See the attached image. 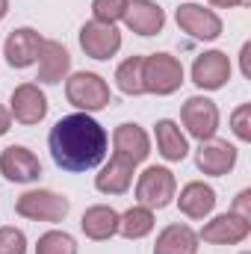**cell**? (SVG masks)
<instances>
[{"instance_id": "7402d4cb", "label": "cell", "mask_w": 251, "mask_h": 254, "mask_svg": "<svg viewBox=\"0 0 251 254\" xmlns=\"http://www.w3.org/2000/svg\"><path fill=\"white\" fill-rule=\"evenodd\" d=\"M157 148H160V154H163L166 160H172V163L184 160L189 154L187 136L181 133V127L175 125V122H169V119L157 122Z\"/></svg>"}, {"instance_id": "f546056e", "label": "cell", "mask_w": 251, "mask_h": 254, "mask_svg": "<svg viewBox=\"0 0 251 254\" xmlns=\"http://www.w3.org/2000/svg\"><path fill=\"white\" fill-rule=\"evenodd\" d=\"M9 122H12V116H9V113H6V110L0 107V136H3L6 130H9Z\"/></svg>"}, {"instance_id": "52a82bcc", "label": "cell", "mask_w": 251, "mask_h": 254, "mask_svg": "<svg viewBox=\"0 0 251 254\" xmlns=\"http://www.w3.org/2000/svg\"><path fill=\"white\" fill-rule=\"evenodd\" d=\"M181 119H184V125H187L189 133L204 142V139H213V133L219 127V110H216V104L210 98L195 95V98H189L187 104H184Z\"/></svg>"}, {"instance_id": "e0dca14e", "label": "cell", "mask_w": 251, "mask_h": 254, "mask_svg": "<svg viewBox=\"0 0 251 254\" xmlns=\"http://www.w3.org/2000/svg\"><path fill=\"white\" fill-rule=\"evenodd\" d=\"M71 68V57L60 42H42L39 48V80L42 83H60Z\"/></svg>"}, {"instance_id": "83f0119b", "label": "cell", "mask_w": 251, "mask_h": 254, "mask_svg": "<svg viewBox=\"0 0 251 254\" xmlns=\"http://www.w3.org/2000/svg\"><path fill=\"white\" fill-rule=\"evenodd\" d=\"M231 125H234V133H237L243 142H251V104H243V107L234 113Z\"/></svg>"}, {"instance_id": "ba28073f", "label": "cell", "mask_w": 251, "mask_h": 254, "mask_svg": "<svg viewBox=\"0 0 251 254\" xmlns=\"http://www.w3.org/2000/svg\"><path fill=\"white\" fill-rule=\"evenodd\" d=\"M0 172L6 181H15V184H30L42 175V163L39 157L24 148V145H9L3 154H0Z\"/></svg>"}, {"instance_id": "5bb4252c", "label": "cell", "mask_w": 251, "mask_h": 254, "mask_svg": "<svg viewBox=\"0 0 251 254\" xmlns=\"http://www.w3.org/2000/svg\"><path fill=\"white\" fill-rule=\"evenodd\" d=\"M125 24L139 36H154L166 24V12L154 0H133L125 9Z\"/></svg>"}, {"instance_id": "3957f363", "label": "cell", "mask_w": 251, "mask_h": 254, "mask_svg": "<svg viewBox=\"0 0 251 254\" xmlns=\"http://www.w3.org/2000/svg\"><path fill=\"white\" fill-rule=\"evenodd\" d=\"M15 210L24 216V219H33V222H63L71 210L68 198L57 195V192L48 190H33L24 192L15 204Z\"/></svg>"}, {"instance_id": "4316f807", "label": "cell", "mask_w": 251, "mask_h": 254, "mask_svg": "<svg viewBox=\"0 0 251 254\" xmlns=\"http://www.w3.org/2000/svg\"><path fill=\"white\" fill-rule=\"evenodd\" d=\"M0 254H27V237L18 228H0Z\"/></svg>"}, {"instance_id": "5b68a950", "label": "cell", "mask_w": 251, "mask_h": 254, "mask_svg": "<svg viewBox=\"0 0 251 254\" xmlns=\"http://www.w3.org/2000/svg\"><path fill=\"white\" fill-rule=\"evenodd\" d=\"M175 190H178L175 175H172L169 169L151 166V169L142 172V178H139V184H136V198H139V204L148 207V210H163V207L172 204Z\"/></svg>"}, {"instance_id": "f1b7e54d", "label": "cell", "mask_w": 251, "mask_h": 254, "mask_svg": "<svg viewBox=\"0 0 251 254\" xmlns=\"http://www.w3.org/2000/svg\"><path fill=\"white\" fill-rule=\"evenodd\" d=\"M234 213H237V216H243V219H249V222H251V192H249V190L237 195V201H234Z\"/></svg>"}, {"instance_id": "44dd1931", "label": "cell", "mask_w": 251, "mask_h": 254, "mask_svg": "<svg viewBox=\"0 0 251 254\" xmlns=\"http://www.w3.org/2000/svg\"><path fill=\"white\" fill-rule=\"evenodd\" d=\"M178 204H181V213H187L189 219H204L216 207V192L207 184H189L184 187Z\"/></svg>"}, {"instance_id": "4fadbf2b", "label": "cell", "mask_w": 251, "mask_h": 254, "mask_svg": "<svg viewBox=\"0 0 251 254\" xmlns=\"http://www.w3.org/2000/svg\"><path fill=\"white\" fill-rule=\"evenodd\" d=\"M12 116L21 125H39L48 116V98L39 86L24 83L12 92Z\"/></svg>"}, {"instance_id": "603a6c76", "label": "cell", "mask_w": 251, "mask_h": 254, "mask_svg": "<svg viewBox=\"0 0 251 254\" xmlns=\"http://www.w3.org/2000/svg\"><path fill=\"white\" fill-rule=\"evenodd\" d=\"M154 231V213L148 207H130L125 216H119V234L127 240H142Z\"/></svg>"}, {"instance_id": "6da1fadb", "label": "cell", "mask_w": 251, "mask_h": 254, "mask_svg": "<svg viewBox=\"0 0 251 254\" xmlns=\"http://www.w3.org/2000/svg\"><path fill=\"white\" fill-rule=\"evenodd\" d=\"M51 157L65 172H89L104 163L107 157V130L89 119L86 113H74L60 119L51 136Z\"/></svg>"}, {"instance_id": "30bf717a", "label": "cell", "mask_w": 251, "mask_h": 254, "mask_svg": "<svg viewBox=\"0 0 251 254\" xmlns=\"http://www.w3.org/2000/svg\"><path fill=\"white\" fill-rule=\"evenodd\" d=\"M231 80V60L222 51H207L192 65V83L201 89H222Z\"/></svg>"}, {"instance_id": "9c48e42d", "label": "cell", "mask_w": 251, "mask_h": 254, "mask_svg": "<svg viewBox=\"0 0 251 254\" xmlns=\"http://www.w3.org/2000/svg\"><path fill=\"white\" fill-rule=\"evenodd\" d=\"M178 27L189 33L192 39H201V42H213L219 33H222V21L216 12L204 9V6H195V3H184L178 9Z\"/></svg>"}, {"instance_id": "7a4b0ae2", "label": "cell", "mask_w": 251, "mask_h": 254, "mask_svg": "<svg viewBox=\"0 0 251 254\" xmlns=\"http://www.w3.org/2000/svg\"><path fill=\"white\" fill-rule=\"evenodd\" d=\"M142 83H145V92H151V95H172L184 83V65L178 63L172 54L145 57Z\"/></svg>"}, {"instance_id": "277c9868", "label": "cell", "mask_w": 251, "mask_h": 254, "mask_svg": "<svg viewBox=\"0 0 251 254\" xmlns=\"http://www.w3.org/2000/svg\"><path fill=\"white\" fill-rule=\"evenodd\" d=\"M65 95L68 101L77 107V110H86V113H95V110H104L113 98H110V86L98 77V74H89V71H80L68 80L65 86Z\"/></svg>"}, {"instance_id": "484cf974", "label": "cell", "mask_w": 251, "mask_h": 254, "mask_svg": "<svg viewBox=\"0 0 251 254\" xmlns=\"http://www.w3.org/2000/svg\"><path fill=\"white\" fill-rule=\"evenodd\" d=\"M127 0H95L92 3V12H95V21L101 24H116L119 18H125Z\"/></svg>"}, {"instance_id": "d6986e66", "label": "cell", "mask_w": 251, "mask_h": 254, "mask_svg": "<svg viewBox=\"0 0 251 254\" xmlns=\"http://www.w3.org/2000/svg\"><path fill=\"white\" fill-rule=\"evenodd\" d=\"M198 252V234L189 225H169L160 237L154 254H195Z\"/></svg>"}, {"instance_id": "8fae6325", "label": "cell", "mask_w": 251, "mask_h": 254, "mask_svg": "<svg viewBox=\"0 0 251 254\" xmlns=\"http://www.w3.org/2000/svg\"><path fill=\"white\" fill-rule=\"evenodd\" d=\"M251 231V222L237 216V213H225V216H216L213 222L204 225V231L198 234L204 243H213V246H234V243H243Z\"/></svg>"}, {"instance_id": "4dcf8cb0", "label": "cell", "mask_w": 251, "mask_h": 254, "mask_svg": "<svg viewBox=\"0 0 251 254\" xmlns=\"http://www.w3.org/2000/svg\"><path fill=\"white\" fill-rule=\"evenodd\" d=\"M249 57H251V45H246V48H243V74H246V77L251 74V68H249Z\"/></svg>"}, {"instance_id": "cb8c5ba5", "label": "cell", "mask_w": 251, "mask_h": 254, "mask_svg": "<svg viewBox=\"0 0 251 254\" xmlns=\"http://www.w3.org/2000/svg\"><path fill=\"white\" fill-rule=\"evenodd\" d=\"M142 65H145V57H130L127 63L119 65L116 80H119V89H122L125 95H142V92H145V83H142Z\"/></svg>"}, {"instance_id": "8992f818", "label": "cell", "mask_w": 251, "mask_h": 254, "mask_svg": "<svg viewBox=\"0 0 251 254\" xmlns=\"http://www.w3.org/2000/svg\"><path fill=\"white\" fill-rule=\"evenodd\" d=\"M80 48L86 51V57L92 60H110L119 48H122V33L113 24H101V21H89L80 30Z\"/></svg>"}, {"instance_id": "d4e9b609", "label": "cell", "mask_w": 251, "mask_h": 254, "mask_svg": "<svg viewBox=\"0 0 251 254\" xmlns=\"http://www.w3.org/2000/svg\"><path fill=\"white\" fill-rule=\"evenodd\" d=\"M36 254H77V243L63 231H51L39 240Z\"/></svg>"}, {"instance_id": "ac0fdd59", "label": "cell", "mask_w": 251, "mask_h": 254, "mask_svg": "<svg viewBox=\"0 0 251 254\" xmlns=\"http://www.w3.org/2000/svg\"><path fill=\"white\" fill-rule=\"evenodd\" d=\"M116 154H122L133 163H142L148 154H151V142H148V133L139 125H119L116 127Z\"/></svg>"}, {"instance_id": "7c38bea8", "label": "cell", "mask_w": 251, "mask_h": 254, "mask_svg": "<svg viewBox=\"0 0 251 254\" xmlns=\"http://www.w3.org/2000/svg\"><path fill=\"white\" fill-rule=\"evenodd\" d=\"M195 163L204 175H228L237 163V148L228 145L225 139H204L198 145V154H195Z\"/></svg>"}, {"instance_id": "9a60e30c", "label": "cell", "mask_w": 251, "mask_h": 254, "mask_svg": "<svg viewBox=\"0 0 251 254\" xmlns=\"http://www.w3.org/2000/svg\"><path fill=\"white\" fill-rule=\"evenodd\" d=\"M39 48H42V36L30 27L12 30V36L6 39V63L12 68H27L39 60Z\"/></svg>"}, {"instance_id": "1f68e13d", "label": "cell", "mask_w": 251, "mask_h": 254, "mask_svg": "<svg viewBox=\"0 0 251 254\" xmlns=\"http://www.w3.org/2000/svg\"><path fill=\"white\" fill-rule=\"evenodd\" d=\"M213 6H225V9H231V6H240V3H246V0H210Z\"/></svg>"}, {"instance_id": "2e32d148", "label": "cell", "mask_w": 251, "mask_h": 254, "mask_svg": "<svg viewBox=\"0 0 251 254\" xmlns=\"http://www.w3.org/2000/svg\"><path fill=\"white\" fill-rule=\"evenodd\" d=\"M133 169H136L133 160H127L122 154H113L110 163H107V166L101 169V175L95 178V187L101 192H110V195H122V192H127L130 181H133Z\"/></svg>"}, {"instance_id": "ffe728a7", "label": "cell", "mask_w": 251, "mask_h": 254, "mask_svg": "<svg viewBox=\"0 0 251 254\" xmlns=\"http://www.w3.org/2000/svg\"><path fill=\"white\" fill-rule=\"evenodd\" d=\"M80 228H83V234L89 240H110L113 234H119V213L113 207H104V204L89 207L83 213Z\"/></svg>"}, {"instance_id": "d6a6232c", "label": "cell", "mask_w": 251, "mask_h": 254, "mask_svg": "<svg viewBox=\"0 0 251 254\" xmlns=\"http://www.w3.org/2000/svg\"><path fill=\"white\" fill-rule=\"evenodd\" d=\"M6 9H9V0H0V18L6 15Z\"/></svg>"}]
</instances>
